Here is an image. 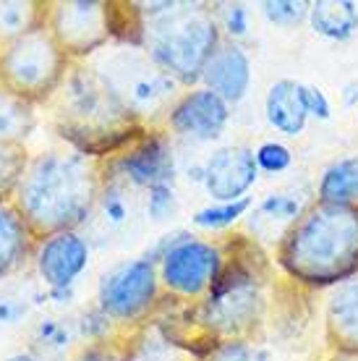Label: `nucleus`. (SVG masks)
I'll list each match as a JSON object with an SVG mask.
<instances>
[{
	"label": "nucleus",
	"instance_id": "f257e3e1",
	"mask_svg": "<svg viewBox=\"0 0 358 361\" xmlns=\"http://www.w3.org/2000/svg\"><path fill=\"white\" fill-rule=\"evenodd\" d=\"M223 241V272L204 301L186 307L173 341L204 356L220 343L264 341L269 317V288L275 286V259L249 233H228Z\"/></svg>",
	"mask_w": 358,
	"mask_h": 361
},
{
	"label": "nucleus",
	"instance_id": "f03ea898",
	"mask_svg": "<svg viewBox=\"0 0 358 361\" xmlns=\"http://www.w3.org/2000/svg\"><path fill=\"white\" fill-rule=\"evenodd\" d=\"M108 160L76 149L32 154L13 202L37 241L84 226L108 189Z\"/></svg>",
	"mask_w": 358,
	"mask_h": 361
},
{
	"label": "nucleus",
	"instance_id": "7ed1b4c3",
	"mask_svg": "<svg viewBox=\"0 0 358 361\" xmlns=\"http://www.w3.org/2000/svg\"><path fill=\"white\" fill-rule=\"evenodd\" d=\"M275 267L298 288L324 290L358 272V204L309 202L280 233Z\"/></svg>",
	"mask_w": 358,
	"mask_h": 361
},
{
	"label": "nucleus",
	"instance_id": "20e7f679",
	"mask_svg": "<svg viewBox=\"0 0 358 361\" xmlns=\"http://www.w3.org/2000/svg\"><path fill=\"white\" fill-rule=\"evenodd\" d=\"M55 131L71 149L108 160L149 131L116 99L90 63H73L61 90L47 102Z\"/></svg>",
	"mask_w": 358,
	"mask_h": 361
},
{
	"label": "nucleus",
	"instance_id": "39448f33",
	"mask_svg": "<svg viewBox=\"0 0 358 361\" xmlns=\"http://www.w3.org/2000/svg\"><path fill=\"white\" fill-rule=\"evenodd\" d=\"M142 47L183 90L199 87L206 63L223 45V29L209 3H139Z\"/></svg>",
	"mask_w": 358,
	"mask_h": 361
},
{
	"label": "nucleus",
	"instance_id": "423d86ee",
	"mask_svg": "<svg viewBox=\"0 0 358 361\" xmlns=\"http://www.w3.org/2000/svg\"><path fill=\"white\" fill-rule=\"evenodd\" d=\"M87 63L116 94L118 102L149 128L165 126L168 113L183 94V87L162 71L144 47L118 45L97 53Z\"/></svg>",
	"mask_w": 358,
	"mask_h": 361
},
{
	"label": "nucleus",
	"instance_id": "0eeeda50",
	"mask_svg": "<svg viewBox=\"0 0 358 361\" xmlns=\"http://www.w3.org/2000/svg\"><path fill=\"white\" fill-rule=\"evenodd\" d=\"M73 61L63 53L47 27L0 47V84L32 105H47L61 90Z\"/></svg>",
	"mask_w": 358,
	"mask_h": 361
},
{
	"label": "nucleus",
	"instance_id": "6e6552de",
	"mask_svg": "<svg viewBox=\"0 0 358 361\" xmlns=\"http://www.w3.org/2000/svg\"><path fill=\"white\" fill-rule=\"evenodd\" d=\"M162 301L160 270L149 254L113 267L97 288V312L118 327L121 335L157 319Z\"/></svg>",
	"mask_w": 358,
	"mask_h": 361
},
{
	"label": "nucleus",
	"instance_id": "1a4fd4ad",
	"mask_svg": "<svg viewBox=\"0 0 358 361\" xmlns=\"http://www.w3.org/2000/svg\"><path fill=\"white\" fill-rule=\"evenodd\" d=\"M223 241H206L183 235L160 257V286L165 298L183 307H194L209 296L223 272Z\"/></svg>",
	"mask_w": 358,
	"mask_h": 361
},
{
	"label": "nucleus",
	"instance_id": "9d476101",
	"mask_svg": "<svg viewBox=\"0 0 358 361\" xmlns=\"http://www.w3.org/2000/svg\"><path fill=\"white\" fill-rule=\"evenodd\" d=\"M47 32L73 63L102 53L110 35V3L105 0H53L47 3Z\"/></svg>",
	"mask_w": 358,
	"mask_h": 361
},
{
	"label": "nucleus",
	"instance_id": "9b49d317",
	"mask_svg": "<svg viewBox=\"0 0 358 361\" xmlns=\"http://www.w3.org/2000/svg\"><path fill=\"white\" fill-rule=\"evenodd\" d=\"M173 147L165 128H149L144 136L108 157V178L123 176L139 189H152L160 183H173Z\"/></svg>",
	"mask_w": 358,
	"mask_h": 361
},
{
	"label": "nucleus",
	"instance_id": "f8f14e48",
	"mask_svg": "<svg viewBox=\"0 0 358 361\" xmlns=\"http://www.w3.org/2000/svg\"><path fill=\"white\" fill-rule=\"evenodd\" d=\"M230 121V105L206 87H191L178 97L165 118V131L194 142H212L223 134Z\"/></svg>",
	"mask_w": 358,
	"mask_h": 361
},
{
	"label": "nucleus",
	"instance_id": "ddd939ff",
	"mask_svg": "<svg viewBox=\"0 0 358 361\" xmlns=\"http://www.w3.org/2000/svg\"><path fill=\"white\" fill-rule=\"evenodd\" d=\"M259 178L254 149L246 145L220 147L204 165V189L217 204L246 199Z\"/></svg>",
	"mask_w": 358,
	"mask_h": 361
},
{
	"label": "nucleus",
	"instance_id": "4468645a",
	"mask_svg": "<svg viewBox=\"0 0 358 361\" xmlns=\"http://www.w3.org/2000/svg\"><path fill=\"white\" fill-rule=\"evenodd\" d=\"M37 272L45 280V286L53 290L71 288L76 278L90 264V244L76 231L55 233L45 241H39L35 254Z\"/></svg>",
	"mask_w": 358,
	"mask_h": 361
},
{
	"label": "nucleus",
	"instance_id": "2eb2a0df",
	"mask_svg": "<svg viewBox=\"0 0 358 361\" xmlns=\"http://www.w3.org/2000/svg\"><path fill=\"white\" fill-rule=\"evenodd\" d=\"M202 87L212 90L228 105L241 102L251 90V58L238 42L223 39L202 73Z\"/></svg>",
	"mask_w": 358,
	"mask_h": 361
},
{
	"label": "nucleus",
	"instance_id": "dca6fc26",
	"mask_svg": "<svg viewBox=\"0 0 358 361\" xmlns=\"http://www.w3.org/2000/svg\"><path fill=\"white\" fill-rule=\"evenodd\" d=\"M327 351L358 353V272L330 290L324 301Z\"/></svg>",
	"mask_w": 358,
	"mask_h": 361
},
{
	"label": "nucleus",
	"instance_id": "f3484780",
	"mask_svg": "<svg viewBox=\"0 0 358 361\" xmlns=\"http://www.w3.org/2000/svg\"><path fill=\"white\" fill-rule=\"evenodd\" d=\"M37 235L32 233L13 199H0V280L18 272L37 254Z\"/></svg>",
	"mask_w": 358,
	"mask_h": 361
},
{
	"label": "nucleus",
	"instance_id": "a211bd4d",
	"mask_svg": "<svg viewBox=\"0 0 358 361\" xmlns=\"http://www.w3.org/2000/svg\"><path fill=\"white\" fill-rule=\"evenodd\" d=\"M121 345H123V361H202V356L173 341L157 319L134 333L121 335Z\"/></svg>",
	"mask_w": 358,
	"mask_h": 361
},
{
	"label": "nucleus",
	"instance_id": "6ab92c4d",
	"mask_svg": "<svg viewBox=\"0 0 358 361\" xmlns=\"http://www.w3.org/2000/svg\"><path fill=\"white\" fill-rule=\"evenodd\" d=\"M264 116L267 123L278 134L283 136H301L306 123H309V113L304 105V92L301 82L293 79H278L269 87L267 97H264Z\"/></svg>",
	"mask_w": 358,
	"mask_h": 361
},
{
	"label": "nucleus",
	"instance_id": "aec40b11",
	"mask_svg": "<svg viewBox=\"0 0 358 361\" xmlns=\"http://www.w3.org/2000/svg\"><path fill=\"white\" fill-rule=\"evenodd\" d=\"M314 35L330 42H348L358 35V3L353 0H316L309 8Z\"/></svg>",
	"mask_w": 358,
	"mask_h": 361
},
{
	"label": "nucleus",
	"instance_id": "412c9836",
	"mask_svg": "<svg viewBox=\"0 0 358 361\" xmlns=\"http://www.w3.org/2000/svg\"><path fill=\"white\" fill-rule=\"evenodd\" d=\"M314 202L322 204H358V157H340L327 165L316 183Z\"/></svg>",
	"mask_w": 358,
	"mask_h": 361
},
{
	"label": "nucleus",
	"instance_id": "4be33fe9",
	"mask_svg": "<svg viewBox=\"0 0 358 361\" xmlns=\"http://www.w3.org/2000/svg\"><path fill=\"white\" fill-rule=\"evenodd\" d=\"M45 21L47 3L42 0H0V47L45 27Z\"/></svg>",
	"mask_w": 358,
	"mask_h": 361
},
{
	"label": "nucleus",
	"instance_id": "5701e85b",
	"mask_svg": "<svg viewBox=\"0 0 358 361\" xmlns=\"http://www.w3.org/2000/svg\"><path fill=\"white\" fill-rule=\"evenodd\" d=\"M35 123V105L0 84V145H27Z\"/></svg>",
	"mask_w": 358,
	"mask_h": 361
},
{
	"label": "nucleus",
	"instance_id": "b1692460",
	"mask_svg": "<svg viewBox=\"0 0 358 361\" xmlns=\"http://www.w3.org/2000/svg\"><path fill=\"white\" fill-rule=\"evenodd\" d=\"M29 160L27 145H0V199H13Z\"/></svg>",
	"mask_w": 358,
	"mask_h": 361
},
{
	"label": "nucleus",
	"instance_id": "393cba45",
	"mask_svg": "<svg viewBox=\"0 0 358 361\" xmlns=\"http://www.w3.org/2000/svg\"><path fill=\"white\" fill-rule=\"evenodd\" d=\"M251 209V197L230 202V204H212V207L197 209L191 223L204 231H228L241 220L246 212Z\"/></svg>",
	"mask_w": 358,
	"mask_h": 361
},
{
	"label": "nucleus",
	"instance_id": "a878e982",
	"mask_svg": "<svg viewBox=\"0 0 358 361\" xmlns=\"http://www.w3.org/2000/svg\"><path fill=\"white\" fill-rule=\"evenodd\" d=\"M309 8H311V3H306V0H264L261 3V13L267 16L269 24L285 29L309 21Z\"/></svg>",
	"mask_w": 358,
	"mask_h": 361
},
{
	"label": "nucleus",
	"instance_id": "bb28decb",
	"mask_svg": "<svg viewBox=\"0 0 358 361\" xmlns=\"http://www.w3.org/2000/svg\"><path fill=\"white\" fill-rule=\"evenodd\" d=\"M202 361H272V353L254 341H233L215 345L202 356Z\"/></svg>",
	"mask_w": 358,
	"mask_h": 361
},
{
	"label": "nucleus",
	"instance_id": "cd10ccee",
	"mask_svg": "<svg viewBox=\"0 0 358 361\" xmlns=\"http://www.w3.org/2000/svg\"><path fill=\"white\" fill-rule=\"evenodd\" d=\"M301 204H298L293 197H288V194H269L267 199H261L257 209H254V226L261 223V220H283L285 228L301 215Z\"/></svg>",
	"mask_w": 358,
	"mask_h": 361
},
{
	"label": "nucleus",
	"instance_id": "c85d7f7f",
	"mask_svg": "<svg viewBox=\"0 0 358 361\" xmlns=\"http://www.w3.org/2000/svg\"><path fill=\"white\" fill-rule=\"evenodd\" d=\"M254 157H257L259 173H269V176L285 173L293 165V149L283 142H264L254 149Z\"/></svg>",
	"mask_w": 358,
	"mask_h": 361
},
{
	"label": "nucleus",
	"instance_id": "c756f323",
	"mask_svg": "<svg viewBox=\"0 0 358 361\" xmlns=\"http://www.w3.org/2000/svg\"><path fill=\"white\" fill-rule=\"evenodd\" d=\"M217 21H220V29H223L228 39H241L249 32V8L243 3H223V6H215Z\"/></svg>",
	"mask_w": 358,
	"mask_h": 361
},
{
	"label": "nucleus",
	"instance_id": "7c9ffc66",
	"mask_svg": "<svg viewBox=\"0 0 358 361\" xmlns=\"http://www.w3.org/2000/svg\"><path fill=\"white\" fill-rule=\"evenodd\" d=\"M71 361H123V345H121V333L105 341H90L73 353Z\"/></svg>",
	"mask_w": 358,
	"mask_h": 361
},
{
	"label": "nucleus",
	"instance_id": "2f4dec72",
	"mask_svg": "<svg viewBox=\"0 0 358 361\" xmlns=\"http://www.w3.org/2000/svg\"><path fill=\"white\" fill-rule=\"evenodd\" d=\"M147 209L154 220H165L175 212V194H173L171 183H160V186H152L147 189Z\"/></svg>",
	"mask_w": 358,
	"mask_h": 361
},
{
	"label": "nucleus",
	"instance_id": "473e14b6",
	"mask_svg": "<svg viewBox=\"0 0 358 361\" xmlns=\"http://www.w3.org/2000/svg\"><path fill=\"white\" fill-rule=\"evenodd\" d=\"M301 92H304V105L309 118H316V121H330L332 118V102L327 97V92L314 87V84L301 82Z\"/></svg>",
	"mask_w": 358,
	"mask_h": 361
},
{
	"label": "nucleus",
	"instance_id": "72a5a7b5",
	"mask_svg": "<svg viewBox=\"0 0 358 361\" xmlns=\"http://www.w3.org/2000/svg\"><path fill=\"white\" fill-rule=\"evenodd\" d=\"M99 204L105 207V215H108L110 223H123L125 217H128V207H125V199L118 194L116 189H110V180H108V189H105V194H102V199H99Z\"/></svg>",
	"mask_w": 358,
	"mask_h": 361
},
{
	"label": "nucleus",
	"instance_id": "f704fd0d",
	"mask_svg": "<svg viewBox=\"0 0 358 361\" xmlns=\"http://www.w3.org/2000/svg\"><path fill=\"white\" fill-rule=\"evenodd\" d=\"M319 361H358V353H353V351H327Z\"/></svg>",
	"mask_w": 358,
	"mask_h": 361
},
{
	"label": "nucleus",
	"instance_id": "c9c22d12",
	"mask_svg": "<svg viewBox=\"0 0 358 361\" xmlns=\"http://www.w3.org/2000/svg\"><path fill=\"white\" fill-rule=\"evenodd\" d=\"M6 361H37L32 353H16V356H11V359H6Z\"/></svg>",
	"mask_w": 358,
	"mask_h": 361
}]
</instances>
